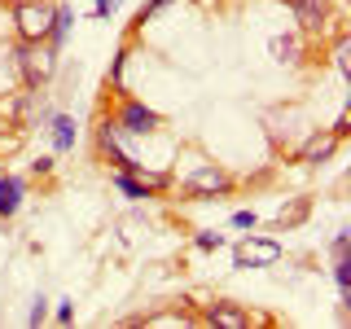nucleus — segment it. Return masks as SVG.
Returning a JSON list of instances; mask_svg holds the SVG:
<instances>
[{
	"label": "nucleus",
	"instance_id": "obj_21",
	"mask_svg": "<svg viewBox=\"0 0 351 329\" xmlns=\"http://www.w3.org/2000/svg\"><path fill=\"white\" fill-rule=\"evenodd\" d=\"M334 66H338V75H343V80H351V62H347V36L338 40V49H334Z\"/></svg>",
	"mask_w": 351,
	"mask_h": 329
},
{
	"label": "nucleus",
	"instance_id": "obj_26",
	"mask_svg": "<svg viewBox=\"0 0 351 329\" xmlns=\"http://www.w3.org/2000/svg\"><path fill=\"white\" fill-rule=\"evenodd\" d=\"M31 171H36V175H49L53 171V158H36V162H31Z\"/></svg>",
	"mask_w": 351,
	"mask_h": 329
},
{
	"label": "nucleus",
	"instance_id": "obj_6",
	"mask_svg": "<svg viewBox=\"0 0 351 329\" xmlns=\"http://www.w3.org/2000/svg\"><path fill=\"white\" fill-rule=\"evenodd\" d=\"M97 149H101V158L114 162V171H145V162H136L132 154L123 149V141H119V127H114V119H101V127H97Z\"/></svg>",
	"mask_w": 351,
	"mask_h": 329
},
{
	"label": "nucleus",
	"instance_id": "obj_19",
	"mask_svg": "<svg viewBox=\"0 0 351 329\" xmlns=\"http://www.w3.org/2000/svg\"><path fill=\"white\" fill-rule=\"evenodd\" d=\"M193 246L197 250H219V246H224V233H211V228H206V233L193 237Z\"/></svg>",
	"mask_w": 351,
	"mask_h": 329
},
{
	"label": "nucleus",
	"instance_id": "obj_22",
	"mask_svg": "<svg viewBox=\"0 0 351 329\" xmlns=\"http://www.w3.org/2000/svg\"><path fill=\"white\" fill-rule=\"evenodd\" d=\"M119 5H123V0H97V5H93V18H97V22L114 18V14H119Z\"/></svg>",
	"mask_w": 351,
	"mask_h": 329
},
{
	"label": "nucleus",
	"instance_id": "obj_9",
	"mask_svg": "<svg viewBox=\"0 0 351 329\" xmlns=\"http://www.w3.org/2000/svg\"><path fill=\"white\" fill-rule=\"evenodd\" d=\"M334 154H338V136H334V132H312V136H307V145L299 149V162L316 167V162H329Z\"/></svg>",
	"mask_w": 351,
	"mask_h": 329
},
{
	"label": "nucleus",
	"instance_id": "obj_13",
	"mask_svg": "<svg viewBox=\"0 0 351 329\" xmlns=\"http://www.w3.org/2000/svg\"><path fill=\"white\" fill-rule=\"evenodd\" d=\"M268 53H272V62L294 66V62L303 58V44H299V36H272L268 40Z\"/></svg>",
	"mask_w": 351,
	"mask_h": 329
},
{
	"label": "nucleus",
	"instance_id": "obj_24",
	"mask_svg": "<svg viewBox=\"0 0 351 329\" xmlns=\"http://www.w3.org/2000/svg\"><path fill=\"white\" fill-rule=\"evenodd\" d=\"M53 321H58V325H71V321H75V303H71V299H62V303H58V312H53Z\"/></svg>",
	"mask_w": 351,
	"mask_h": 329
},
{
	"label": "nucleus",
	"instance_id": "obj_20",
	"mask_svg": "<svg viewBox=\"0 0 351 329\" xmlns=\"http://www.w3.org/2000/svg\"><path fill=\"white\" fill-rule=\"evenodd\" d=\"M329 250H334V259L351 255V233H347V228H338V233H334V241H329Z\"/></svg>",
	"mask_w": 351,
	"mask_h": 329
},
{
	"label": "nucleus",
	"instance_id": "obj_12",
	"mask_svg": "<svg viewBox=\"0 0 351 329\" xmlns=\"http://www.w3.org/2000/svg\"><path fill=\"white\" fill-rule=\"evenodd\" d=\"M22 197H27V180L22 175H0V215H18L22 211Z\"/></svg>",
	"mask_w": 351,
	"mask_h": 329
},
{
	"label": "nucleus",
	"instance_id": "obj_5",
	"mask_svg": "<svg viewBox=\"0 0 351 329\" xmlns=\"http://www.w3.org/2000/svg\"><path fill=\"white\" fill-rule=\"evenodd\" d=\"M233 189V175H228L224 167H215V162H202L197 171L184 175V193L189 197H219Z\"/></svg>",
	"mask_w": 351,
	"mask_h": 329
},
{
	"label": "nucleus",
	"instance_id": "obj_15",
	"mask_svg": "<svg viewBox=\"0 0 351 329\" xmlns=\"http://www.w3.org/2000/svg\"><path fill=\"white\" fill-rule=\"evenodd\" d=\"M307 211H312V197H294V202H285L281 211H277V228H294V224H303Z\"/></svg>",
	"mask_w": 351,
	"mask_h": 329
},
{
	"label": "nucleus",
	"instance_id": "obj_2",
	"mask_svg": "<svg viewBox=\"0 0 351 329\" xmlns=\"http://www.w3.org/2000/svg\"><path fill=\"white\" fill-rule=\"evenodd\" d=\"M49 22H53V5H44V0H18V5H14V31H18V40L44 44Z\"/></svg>",
	"mask_w": 351,
	"mask_h": 329
},
{
	"label": "nucleus",
	"instance_id": "obj_11",
	"mask_svg": "<svg viewBox=\"0 0 351 329\" xmlns=\"http://www.w3.org/2000/svg\"><path fill=\"white\" fill-rule=\"evenodd\" d=\"M202 321H206V325H219V329H246V325H250V316L241 312L237 303H211Z\"/></svg>",
	"mask_w": 351,
	"mask_h": 329
},
{
	"label": "nucleus",
	"instance_id": "obj_16",
	"mask_svg": "<svg viewBox=\"0 0 351 329\" xmlns=\"http://www.w3.org/2000/svg\"><path fill=\"white\" fill-rule=\"evenodd\" d=\"M334 285H338V290H343V299L351 294V255L334 259Z\"/></svg>",
	"mask_w": 351,
	"mask_h": 329
},
{
	"label": "nucleus",
	"instance_id": "obj_1",
	"mask_svg": "<svg viewBox=\"0 0 351 329\" xmlns=\"http://www.w3.org/2000/svg\"><path fill=\"white\" fill-rule=\"evenodd\" d=\"M9 62H14L22 88H44L53 80V71H58V53H53L49 44H27V40H14Z\"/></svg>",
	"mask_w": 351,
	"mask_h": 329
},
{
	"label": "nucleus",
	"instance_id": "obj_18",
	"mask_svg": "<svg viewBox=\"0 0 351 329\" xmlns=\"http://www.w3.org/2000/svg\"><path fill=\"white\" fill-rule=\"evenodd\" d=\"M123 71H128V49H119L114 62H110V80H114V88H123Z\"/></svg>",
	"mask_w": 351,
	"mask_h": 329
},
{
	"label": "nucleus",
	"instance_id": "obj_3",
	"mask_svg": "<svg viewBox=\"0 0 351 329\" xmlns=\"http://www.w3.org/2000/svg\"><path fill=\"white\" fill-rule=\"evenodd\" d=\"M114 127H119V136H154V132L162 127V114L149 110L145 101L123 97V106H119V114H114Z\"/></svg>",
	"mask_w": 351,
	"mask_h": 329
},
{
	"label": "nucleus",
	"instance_id": "obj_7",
	"mask_svg": "<svg viewBox=\"0 0 351 329\" xmlns=\"http://www.w3.org/2000/svg\"><path fill=\"white\" fill-rule=\"evenodd\" d=\"M44 132L53 136V149H58V154H71L75 141H80V123H75V114H62V110H53V119H49Z\"/></svg>",
	"mask_w": 351,
	"mask_h": 329
},
{
	"label": "nucleus",
	"instance_id": "obj_17",
	"mask_svg": "<svg viewBox=\"0 0 351 329\" xmlns=\"http://www.w3.org/2000/svg\"><path fill=\"white\" fill-rule=\"evenodd\" d=\"M44 321H49V299H44V294H36V299H31V312H27V325L40 329Z\"/></svg>",
	"mask_w": 351,
	"mask_h": 329
},
{
	"label": "nucleus",
	"instance_id": "obj_23",
	"mask_svg": "<svg viewBox=\"0 0 351 329\" xmlns=\"http://www.w3.org/2000/svg\"><path fill=\"white\" fill-rule=\"evenodd\" d=\"M171 5V0H149V5H141V14H136V27H145V22L154 18V14H158V9H167Z\"/></svg>",
	"mask_w": 351,
	"mask_h": 329
},
{
	"label": "nucleus",
	"instance_id": "obj_14",
	"mask_svg": "<svg viewBox=\"0 0 351 329\" xmlns=\"http://www.w3.org/2000/svg\"><path fill=\"white\" fill-rule=\"evenodd\" d=\"M114 189L132 197V202H141V197H154V189L145 184V175H136V171H114Z\"/></svg>",
	"mask_w": 351,
	"mask_h": 329
},
{
	"label": "nucleus",
	"instance_id": "obj_25",
	"mask_svg": "<svg viewBox=\"0 0 351 329\" xmlns=\"http://www.w3.org/2000/svg\"><path fill=\"white\" fill-rule=\"evenodd\" d=\"M255 224H259L255 211H233V228H255Z\"/></svg>",
	"mask_w": 351,
	"mask_h": 329
},
{
	"label": "nucleus",
	"instance_id": "obj_4",
	"mask_svg": "<svg viewBox=\"0 0 351 329\" xmlns=\"http://www.w3.org/2000/svg\"><path fill=\"white\" fill-rule=\"evenodd\" d=\"M272 263H281V241L272 237L246 233L233 246V268H272Z\"/></svg>",
	"mask_w": 351,
	"mask_h": 329
},
{
	"label": "nucleus",
	"instance_id": "obj_8",
	"mask_svg": "<svg viewBox=\"0 0 351 329\" xmlns=\"http://www.w3.org/2000/svg\"><path fill=\"white\" fill-rule=\"evenodd\" d=\"M290 9H294V18H299L303 31H312V36L325 31V22H329V5H325V0H290Z\"/></svg>",
	"mask_w": 351,
	"mask_h": 329
},
{
	"label": "nucleus",
	"instance_id": "obj_27",
	"mask_svg": "<svg viewBox=\"0 0 351 329\" xmlns=\"http://www.w3.org/2000/svg\"><path fill=\"white\" fill-rule=\"evenodd\" d=\"M9 5H18V0H9Z\"/></svg>",
	"mask_w": 351,
	"mask_h": 329
},
{
	"label": "nucleus",
	"instance_id": "obj_10",
	"mask_svg": "<svg viewBox=\"0 0 351 329\" xmlns=\"http://www.w3.org/2000/svg\"><path fill=\"white\" fill-rule=\"evenodd\" d=\"M71 27H75V9L71 5H53V22H49V36H44V44H49L53 53H62L66 40H71Z\"/></svg>",
	"mask_w": 351,
	"mask_h": 329
}]
</instances>
